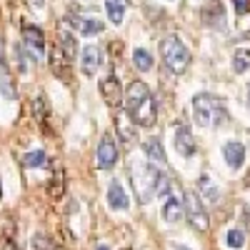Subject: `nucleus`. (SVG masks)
Listing matches in <instances>:
<instances>
[{
    "label": "nucleus",
    "instance_id": "obj_1",
    "mask_svg": "<svg viewBox=\"0 0 250 250\" xmlns=\"http://www.w3.org/2000/svg\"><path fill=\"white\" fill-rule=\"evenodd\" d=\"M193 115H195V123L203 125V128H215L228 118V110L220 98L210 93H200L193 98Z\"/></svg>",
    "mask_w": 250,
    "mask_h": 250
},
{
    "label": "nucleus",
    "instance_id": "obj_2",
    "mask_svg": "<svg viewBox=\"0 0 250 250\" xmlns=\"http://www.w3.org/2000/svg\"><path fill=\"white\" fill-rule=\"evenodd\" d=\"M160 53H163V60H165V65H168V70L173 73H185L188 65H190V50H188L183 43H180V38L178 35H168L160 43Z\"/></svg>",
    "mask_w": 250,
    "mask_h": 250
},
{
    "label": "nucleus",
    "instance_id": "obj_3",
    "mask_svg": "<svg viewBox=\"0 0 250 250\" xmlns=\"http://www.w3.org/2000/svg\"><path fill=\"white\" fill-rule=\"evenodd\" d=\"M133 178H135V188L140 193V200H148L153 198V188L150 185H158V178H160V170L155 165H148V163H135L133 165Z\"/></svg>",
    "mask_w": 250,
    "mask_h": 250
},
{
    "label": "nucleus",
    "instance_id": "obj_4",
    "mask_svg": "<svg viewBox=\"0 0 250 250\" xmlns=\"http://www.w3.org/2000/svg\"><path fill=\"white\" fill-rule=\"evenodd\" d=\"M183 208H185V215H188V220H190V225L195 228V230L205 233L208 225H210V220H208V213H205V208H203V200L198 198L195 190H185V195H183Z\"/></svg>",
    "mask_w": 250,
    "mask_h": 250
},
{
    "label": "nucleus",
    "instance_id": "obj_5",
    "mask_svg": "<svg viewBox=\"0 0 250 250\" xmlns=\"http://www.w3.org/2000/svg\"><path fill=\"white\" fill-rule=\"evenodd\" d=\"M115 163H118V145H115V138L110 133H105L98 143V168L110 170V168H115Z\"/></svg>",
    "mask_w": 250,
    "mask_h": 250
},
{
    "label": "nucleus",
    "instance_id": "obj_6",
    "mask_svg": "<svg viewBox=\"0 0 250 250\" xmlns=\"http://www.w3.org/2000/svg\"><path fill=\"white\" fill-rule=\"evenodd\" d=\"M115 130H118L120 140H125V143H133L138 138V125L128 110L115 108Z\"/></svg>",
    "mask_w": 250,
    "mask_h": 250
},
{
    "label": "nucleus",
    "instance_id": "obj_7",
    "mask_svg": "<svg viewBox=\"0 0 250 250\" xmlns=\"http://www.w3.org/2000/svg\"><path fill=\"white\" fill-rule=\"evenodd\" d=\"M100 95L103 100L108 103L110 108H120V103H123V88H120V83L115 75H105L100 80Z\"/></svg>",
    "mask_w": 250,
    "mask_h": 250
},
{
    "label": "nucleus",
    "instance_id": "obj_8",
    "mask_svg": "<svg viewBox=\"0 0 250 250\" xmlns=\"http://www.w3.org/2000/svg\"><path fill=\"white\" fill-rule=\"evenodd\" d=\"M133 115V120H135V125H143V128H150V125H155V120H158V105H155V98L153 95H148L140 105H138V110L135 113H130Z\"/></svg>",
    "mask_w": 250,
    "mask_h": 250
},
{
    "label": "nucleus",
    "instance_id": "obj_9",
    "mask_svg": "<svg viewBox=\"0 0 250 250\" xmlns=\"http://www.w3.org/2000/svg\"><path fill=\"white\" fill-rule=\"evenodd\" d=\"M150 95V90H148V85H145L143 80H133L130 85H128V90H125V110L128 113H135L138 110V105Z\"/></svg>",
    "mask_w": 250,
    "mask_h": 250
},
{
    "label": "nucleus",
    "instance_id": "obj_10",
    "mask_svg": "<svg viewBox=\"0 0 250 250\" xmlns=\"http://www.w3.org/2000/svg\"><path fill=\"white\" fill-rule=\"evenodd\" d=\"M175 150L185 158L195 155V138L185 123H178V128H175Z\"/></svg>",
    "mask_w": 250,
    "mask_h": 250
},
{
    "label": "nucleus",
    "instance_id": "obj_11",
    "mask_svg": "<svg viewBox=\"0 0 250 250\" xmlns=\"http://www.w3.org/2000/svg\"><path fill=\"white\" fill-rule=\"evenodd\" d=\"M50 70L60 80H68L70 78V60H68V55L62 53V48L58 43L50 48Z\"/></svg>",
    "mask_w": 250,
    "mask_h": 250
},
{
    "label": "nucleus",
    "instance_id": "obj_12",
    "mask_svg": "<svg viewBox=\"0 0 250 250\" xmlns=\"http://www.w3.org/2000/svg\"><path fill=\"white\" fill-rule=\"evenodd\" d=\"M0 250H18L15 220L8 213H0Z\"/></svg>",
    "mask_w": 250,
    "mask_h": 250
},
{
    "label": "nucleus",
    "instance_id": "obj_13",
    "mask_svg": "<svg viewBox=\"0 0 250 250\" xmlns=\"http://www.w3.org/2000/svg\"><path fill=\"white\" fill-rule=\"evenodd\" d=\"M65 23H70L75 30H80L83 35H98V33H103V25L100 20H95V18H83V15H78V13H70L68 18H65Z\"/></svg>",
    "mask_w": 250,
    "mask_h": 250
},
{
    "label": "nucleus",
    "instance_id": "obj_14",
    "mask_svg": "<svg viewBox=\"0 0 250 250\" xmlns=\"http://www.w3.org/2000/svg\"><path fill=\"white\" fill-rule=\"evenodd\" d=\"M80 68L85 75H95V70L100 68V50L95 45H85L80 53Z\"/></svg>",
    "mask_w": 250,
    "mask_h": 250
},
{
    "label": "nucleus",
    "instance_id": "obj_15",
    "mask_svg": "<svg viewBox=\"0 0 250 250\" xmlns=\"http://www.w3.org/2000/svg\"><path fill=\"white\" fill-rule=\"evenodd\" d=\"M223 158H225V163L230 165V168H240L243 160H245V148H243V143H238V140L225 143V145H223Z\"/></svg>",
    "mask_w": 250,
    "mask_h": 250
},
{
    "label": "nucleus",
    "instance_id": "obj_16",
    "mask_svg": "<svg viewBox=\"0 0 250 250\" xmlns=\"http://www.w3.org/2000/svg\"><path fill=\"white\" fill-rule=\"evenodd\" d=\"M108 205L113 208V210H128L130 208V200H128V195H125L123 185L118 180H113L110 188H108Z\"/></svg>",
    "mask_w": 250,
    "mask_h": 250
},
{
    "label": "nucleus",
    "instance_id": "obj_17",
    "mask_svg": "<svg viewBox=\"0 0 250 250\" xmlns=\"http://www.w3.org/2000/svg\"><path fill=\"white\" fill-rule=\"evenodd\" d=\"M23 40H25V45L33 48L35 53H45V35L40 28L35 25H23Z\"/></svg>",
    "mask_w": 250,
    "mask_h": 250
},
{
    "label": "nucleus",
    "instance_id": "obj_18",
    "mask_svg": "<svg viewBox=\"0 0 250 250\" xmlns=\"http://www.w3.org/2000/svg\"><path fill=\"white\" fill-rule=\"evenodd\" d=\"M48 193H50L53 200H60L62 195H65V170H62L60 165L53 168V178L48 183Z\"/></svg>",
    "mask_w": 250,
    "mask_h": 250
},
{
    "label": "nucleus",
    "instance_id": "obj_19",
    "mask_svg": "<svg viewBox=\"0 0 250 250\" xmlns=\"http://www.w3.org/2000/svg\"><path fill=\"white\" fill-rule=\"evenodd\" d=\"M183 215H185V208H183V203L178 200V198H168L165 200V205H163V218L168 220V223H180L183 220Z\"/></svg>",
    "mask_w": 250,
    "mask_h": 250
},
{
    "label": "nucleus",
    "instance_id": "obj_20",
    "mask_svg": "<svg viewBox=\"0 0 250 250\" xmlns=\"http://www.w3.org/2000/svg\"><path fill=\"white\" fill-rule=\"evenodd\" d=\"M203 20H205V25H210V28H223V25H225L223 5H220V3H210V5L203 10Z\"/></svg>",
    "mask_w": 250,
    "mask_h": 250
},
{
    "label": "nucleus",
    "instance_id": "obj_21",
    "mask_svg": "<svg viewBox=\"0 0 250 250\" xmlns=\"http://www.w3.org/2000/svg\"><path fill=\"white\" fill-rule=\"evenodd\" d=\"M58 45L62 48V53L68 55V60H73V58L78 55V40H75V35L68 33L65 28L58 30Z\"/></svg>",
    "mask_w": 250,
    "mask_h": 250
},
{
    "label": "nucleus",
    "instance_id": "obj_22",
    "mask_svg": "<svg viewBox=\"0 0 250 250\" xmlns=\"http://www.w3.org/2000/svg\"><path fill=\"white\" fill-rule=\"evenodd\" d=\"M125 8H128V0H105V10L113 25H120L125 18Z\"/></svg>",
    "mask_w": 250,
    "mask_h": 250
},
{
    "label": "nucleus",
    "instance_id": "obj_23",
    "mask_svg": "<svg viewBox=\"0 0 250 250\" xmlns=\"http://www.w3.org/2000/svg\"><path fill=\"white\" fill-rule=\"evenodd\" d=\"M143 153L148 155L150 160H158V163H165V150H163V145L158 138H150V140H145L143 143Z\"/></svg>",
    "mask_w": 250,
    "mask_h": 250
},
{
    "label": "nucleus",
    "instance_id": "obj_24",
    "mask_svg": "<svg viewBox=\"0 0 250 250\" xmlns=\"http://www.w3.org/2000/svg\"><path fill=\"white\" fill-rule=\"evenodd\" d=\"M33 250H62V245L45 233H35L33 235Z\"/></svg>",
    "mask_w": 250,
    "mask_h": 250
},
{
    "label": "nucleus",
    "instance_id": "obj_25",
    "mask_svg": "<svg viewBox=\"0 0 250 250\" xmlns=\"http://www.w3.org/2000/svg\"><path fill=\"white\" fill-rule=\"evenodd\" d=\"M133 65H135L140 73L150 70V68H153V55H150L148 50H143V48H135V50H133Z\"/></svg>",
    "mask_w": 250,
    "mask_h": 250
},
{
    "label": "nucleus",
    "instance_id": "obj_26",
    "mask_svg": "<svg viewBox=\"0 0 250 250\" xmlns=\"http://www.w3.org/2000/svg\"><path fill=\"white\" fill-rule=\"evenodd\" d=\"M23 165H25V168H50V165H48V155H45L43 150L28 153V155L23 158Z\"/></svg>",
    "mask_w": 250,
    "mask_h": 250
},
{
    "label": "nucleus",
    "instance_id": "obj_27",
    "mask_svg": "<svg viewBox=\"0 0 250 250\" xmlns=\"http://www.w3.org/2000/svg\"><path fill=\"white\" fill-rule=\"evenodd\" d=\"M33 115H35V120L43 125H48V105H45V98L43 95H38L35 100H33Z\"/></svg>",
    "mask_w": 250,
    "mask_h": 250
},
{
    "label": "nucleus",
    "instance_id": "obj_28",
    "mask_svg": "<svg viewBox=\"0 0 250 250\" xmlns=\"http://www.w3.org/2000/svg\"><path fill=\"white\" fill-rule=\"evenodd\" d=\"M0 93L5 98H15V88H13V80L8 78V70L3 65V60H0Z\"/></svg>",
    "mask_w": 250,
    "mask_h": 250
},
{
    "label": "nucleus",
    "instance_id": "obj_29",
    "mask_svg": "<svg viewBox=\"0 0 250 250\" xmlns=\"http://www.w3.org/2000/svg\"><path fill=\"white\" fill-rule=\"evenodd\" d=\"M225 240H228V245H230V248H243L245 245V233L238 230V228H233V230H228Z\"/></svg>",
    "mask_w": 250,
    "mask_h": 250
},
{
    "label": "nucleus",
    "instance_id": "obj_30",
    "mask_svg": "<svg viewBox=\"0 0 250 250\" xmlns=\"http://www.w3.org/2000/svg\"><path fill=\"white\" fill-rule=\"evenodd\" d=\"M200 190L205 193V198H208V200H218V190L213 188V180L208 178V175H203V178H200Z\"/></svg>",
    "mask_w": 250,
    "mask_h": 250
},
{
    "label": "nucleus",
    "instance_id": "obj_31",
    "mask_svg": "<svg viewBox=\"0 0 250 250\" xmlns=\"http://www.w3.org/2000/svg\"><path fill=\"white\" fill-rule=\"evenodd\" d=\"M168 193H170V178L165 173H160L158 185H155V195H168Z\"/></svg>",
    "mask_w": 250,
    "mask_h": 250
},
{
    "label": "nucleus",
    "instance_id": "obj_32",
    "mask_svg": "<svg viewBox=\"0 0 250 250\" xmlns=\"http://www.w3.org/2000/svg\"><path fill=\"white\" fill-rule=\"evenodd\" d=\"M248 68H250V58L243 55V53H238L235 55V73H245Z\"/></svg>",
    "mask_w": 250,
    "mask_h": 250
},
{
    "label": "nucleus",
    "instance_id": "obj_33",
    "mask_svg": "<svg viewBox=\"0 0 250 250\" xmlns=\"http://www.w3.org/2000/svg\"><path fill=\"white\" fill-rule=\"evenodd\" d=\"M233 5H235L238 15H245L250 10V0H233Z\"/></svg>",
    "mask_w": 250,
    "mask_h": 250
},
{
    "label": "nucleus",
    "instance_id": "obj_34",
    "mask_svg": "<svg viewBox=\"0 0 250 250\" xmlns=\"http://www.w3.org/2000/svg\"><path fill=\"white\" fill-rule=\"evenodd\" d=\"M33 5L35 8H43V0H33Z\"/></svg>",
    "mask_w": 250,
    "mask_h": 250
},
{
    "label": "nucleus",
    "instance_id": "obj_35",
    "mask_svg": "<svg viewBox=\"0 0 250 250\" xmlns=\"http://www.w3.org/2000/svg\"><path fill=\"white\" fill-rule=\"evenodd\" d=\"M98 250H108V245H98Z\"/></svg>",
    "mask_w": 250,
    "mask_h": 250
},
{
    "label": "nucleus",
    "instance_id": "obj_36",
    "mask_svg": "<svg viewBox=\"0 0 250 250\" xmlns=\"http://www.w3.org/2000/svg\"><path fill=\"white\" fill-rule=\"evenodd\" d=\"M248 105H250V88H248Z\"/></svg>",
    "mask_w": 250,
    "mask_h": 250
},
{
    "label": "nucleus",
    "instance_id": "obj_37",
    "mask_svg": "<svg viewBox=\"0 0 250 250\" xmlns=\"http://www.w3.org/2000/svg\"><path fill=\"white\" fill-rule=\"evenodd\" d=\"M123 250H130V248H123Z\"/></svg>",
    "mask_w": 250,
    "mask_h": 250
}]
</instances>
